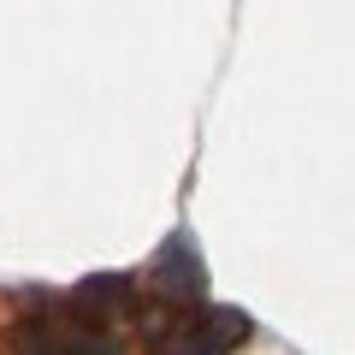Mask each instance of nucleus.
Masks as SVG:
<instances>
[{"label": "nucleus", "instance_id": "nucleus-1", "mask_svg": "<svg viewBox=\"0 0 355 355\" xmlns=\"http://www.w3.org/2000/svg\"><path fill=\"white\" fill-rule=\"evenodd\" d=\"M243 338H249V314L214 302V308H202V314H196L190 331H184V355H225V349H237Z\"/></svg>", "mask_w": 355, "mask_h": 355}, {"label": "nucleus", "instance_id": "nucleus-2", "mask_svg": "<svg viewBox=\"0 0 355 355\" xmlns=\"http://www.w3.org/2000/svg\"><path fill=\"white\" fill-rule=\"evenodd\" d=\"M154 291H166V296H190V291H202V261H196V243L190 237H172L160 254H154Z\"/></svg>", "mask_w": 355, "mask_h": 355}, {"label": "nucleus", "instance_id": "nucleus-3", "mask_svg": "<svg viewBox=\"0 0 355 355\" xmlns=\"http://www.w3.org/2000/svg\"><path fill=\"white\" fill-rule=\"evenodd\" d=\"M83 302H95L101 314H125V308H130V279H119V272L89 279V284H83Z\"/></svg>", "mask_w": 355, "mask_h": 355}]
</instances>
